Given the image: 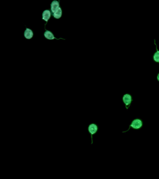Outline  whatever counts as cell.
Returning <instances> with one entry per match:
<instances>
[{
    "label": "cell",
    "instance_id": "6da1fadb",
    "mask_svg": "<svg viewBox=\"0 0 159 179\" xmlns=\"http://www.w3.org/2000/svg\"><path fill=\"white\" fill-rule=\"evenodd\" d=\"M98 125L95 123H91L87 127V131L90 135L91 138V144L93 143V137L98 131Z\"/></svg>",
    "mask_w": 159,
    "mask_h": 179
},
{
    "label": "cell",
    "instance_id": "7a4b0ae2",
    "mask_svg": "<svg viewBox=\"0 0 159 179\" xmlns=\"http://www.w3.org/2000/svg\"><path fill=\"white\" fill-rule=\"evenodd\" d=\"M142 123L141 120H140L139 119L134 120V121H132L131 125H130L129 129L127 130V131H123V132H125L129 131V130L130 129V127H132V128H133L134 129H139L142 127Z\"/></svg>",
    "mask_w": 159,
    "mask_h": 179
},
{
    "label": "cell",
    "instance_id": "3957f363",
    "mask_svg": "<svg viewBox=\"0 0 159 179\" xmlns=\"http://www.w3.org/2000/svg\"><path fill=\"white\" fill-rule=\"evenodd\" d=\"M59 2L56 1H54L52 2L51 4V9L53 13H55L59 9Z\"/></svg>",
    "mask_w": 159,
    "mask_h": 179
},
{
    "label": "cell",
    "instance_id": "277c9868",
    "mask_svg": "<svg viewBox=\"0 0 159 179\" xmlns=\"http://www.w3.org/2000/svg\"><path fill=\"white\" fill-rule=\"evenodd\" d=\"M123 100L125 104L126 108H127V105H129V107L130 104L132 101V98L131 96L129 94H125L123 96Z\"/></svg>",
    "mask_w": 159,
    "mask_h": 179
},
{
    "label": "cell",
    "instance_id": "5b68a950",
    "mask_svg": "<svg viewBox=\"0 0 159 179\" xmlns=\"http://www.w3.org/2000/svg\"><path fill=\"white\" fill-rule=\"evenodd\" d=\"M51 16V13L48 10H46L44 11L43 13V19L46 22H48V21L49 20V19Z\"/></svg>",
    "mask_w": 159,
    "mask_h": 179
},
{
    "label": "cell",
    "instance_id": "8992f818",
    "mask_svg": "<svg viewBox=\"0 0 159 179\" xmlns=\"http://www.w3.org/2000/svg\"><path fill=\"white\" fill-rule=\"evenodd\" d=\"M33 36V33L32 30L29 29H26L24 32V36L26 38L30 39Z\"/></svg>",
    "mask_w": 159,
    "mask_h": 179
},
{
    "label": "cell",
    "instance_id": "52a82bcc",
    "mask_svg": "<svg viewBox=\"0 0 159 179\" xmlns=\"http://www.w3.org/2000/svg\"><path fill=\"white\" fill-rule=\"evenodd\" d=\"M44 36H45L46 38L48 39L49 40H53V39H55V37L53 36V34L51 32L49 31H48V30H47L44 33Z\"/></svg>",
    "mask_w": 159,
    "mask_h": 179
},
{
    "label": "cell",
    "instance_id": "ba28073f",
    "mask_svg": "<svg viewBox=\"0 0 159 179\" xmlns=\"http://www.w3.org/2000/svg\"><path fill=\"white\" fill-rule=\"evenodd\" d=\"M53 16H54L55 18H56V19H59V18H61L62 16V10L60 8H59V9L57 11L54 13Z\"/></svg>",
    "mask_w": 159,
    "mask_h": 179
},
{
    "label": "cell",
    "instance_id": "9c48e42d",
    "mask_svg": "<svg viewBox=\"0 0 159 179\" xmlns=\"http://www.w3.org/2000/svg\"><path fill=\"white\" fill-rule=\"evenodd\" d=\"M156 50H157V52L155 53L154 56V59L155 61L159 62V51L158 50V49H157V46H156Z\"/></svg>",
    "mask_w": 159,
    "mask_h": 179
},
{
    "label": "cell",
    "instance_id": "30bf717a",
    "mask_svg": "<svg viewBox=\"0 0 159 179\" xmlns=\"http://www.w3.org/2000/svg\"><path fill=\"white\" fill-rule=\"evenodd\" d=\"M157 79H158V80L159 81V73L158 75V76H157Z\"/></svg>",
    "mask_w": 159,
    "mask_h": 179
}]
</instances>
